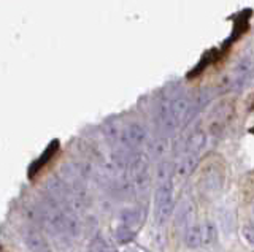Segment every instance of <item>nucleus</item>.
Instances as JSON below:
<instances>
[{
	"label": "nucleus",
	"mask_w": 254,
	"mask_h": 252,
	"mask_svg": "<svg viewBox=\"0 0 254 252\" xmlns=\"http://www.w3.org/2000/svg\"><path fill=\"white\" fill-rule=\"evenodd\" d=\"M197 189L205 197H216L226 183V163L219 157L211 155L203 159L197 168Z\"/></svg>",
	"instance_id": "f257e3e1"
},
{
	"label": "nucleus",
	"mask_w": 254,
	"mask_h": 252,
	"mask_svg": "<svg viewBox=\"0 0 254 252\" xmlns=\"http://www.w3.org/2000/svg\"><path fill=\"white\" fill-rule=\"evenodd\" d=\"M127 173H129L130 183L133 189L140 194H145L151 186V168H149V159L145 154H132L127 165Z\"/></svg>",
	"instance_id": "f03ea898"
},
{
	"label": "nucleus",
	"mask_w": 254,
	"mask_h": 252,
	"mask_svg": "<svg viewBox=\"0 0 254 252\" xmlns=\"http://www.w3.org/2000/svg\"><path fill=\"white\" fill-rule=\"evenodd\" d=\"M173 181L157 184L154 194V220L157 225H164L173 217L175 200H173Z\"/></svg>",
	"instance_id": "7ed1b4c3"
},
{
	"label": "nucleus",
	"mask_w": 254,
	"mask_h": 252,
	"mask_svg": "<svg viewBox=\"0 0 254 252\" xmlns=\"http://www.w3.org/2000/svg\"><path fill=\"white\" fill-rule=\"evenodd\" d=\"M45 192L50 195L62 209L68 211L71 204V199H73V192H71L70 186L61 176L53 175L48 178L45 183Z\"/></svg>",
	"instance_id": "20e7f679"
},
{
	"label": "nucleus",
	"mask_w": 254,
	"mask_h": 252,
	"mask_svg": "<svg viewBox=\"0 0 254 252\" xmlns=\"http://www.w3.org/2000/svg\"><path fill=\"white\" fill-rule=\"evenodd\" d=\"M149 141L146 129L141 124H130L129 127H126L121 135H119L118 145L126 151H135L141 146H145Z\"/></svg>",
	"instance_id": "39448f33"
},
{
	"label": "nucleus",
	"mask_w": 254,
	"mask_h": 252,
	"mask_svg": "<svg viewBox=\"0 0 254 252\" xmlns=\"http://www.w3.org/2000/svg\"><path fill=\"white\" fill-rule=\"evenodd\" d=\"M21 236H22L24 244H26V248L30 252H51L50 241H48L46 235L43 233V230L40 227H35L32 224L24 227Z\"/></svg>",
	"instance_id": "423d86ee"
},
{
	"label": "nucleus",
	"mask_w": 254,
	"mask_h": 252,
	"mask_svg": "<svg viewBox=\"0 0 254 252\" xmlns=\"http://www.w3.org/2000/svg\"><path fill=\"white\" fill-rule=\"evenodd\" d=\"M198 163H200V154L185 151V154H183L178 159V162L175 163L173 178H177L180 181H185V179L190 178L192 175H195Z\"/></svg>",
	"instance_id": "0eeeda50"
},
{
	"label": "nucleus",
	"mask_w": 254,
	"mask_h": 252,
	"mask_svg": "<svg viewBox=\"0 0 254 252\" xmlns=\"http://www.w3.org/2000/svg\"><path fill=\"white\" fill-rule=\"evenodd\" d=\"M195 214H197V208H195L194 200L190 199V197H186V199L181 200L178 208H175L173 220L180 228L185 230L186 227L195 224Z\"/></svg>",
	"instance_id": "6e6552de"
},
{
	"label": "nucleus",
	"mask_w": 254,
	"mask_h": 252,
	"mask_svg": "<svg viewBox=\"0 0 254 252\" xmlns=\"http://www.w3.org/2000/svg\"><path fill=\"white\" fill-rule=\"evenodd\" d=\"M24 214L29 219V222L35 227H45L48 220V208L46 204L38 200V202H30L24 206Z\"/></svg>",
	"instance_id": "1a4fd4ad"
},
{
	"label": "nucleus",
	"mask_w": 254,
	"mask_h": 252,
	"mask_svg": "<svg viewBox=\"0 0 254 252\" xmlns=\"http://www.w3.org/2000/svg\"><path fill=\"white\" fill-rule=\"evenodd\" d=\"M183 243L188 249H198L202 248V228L200 224L195 222L192 225L186 227L183 230Z\"/></svg>",
	"instance_id": "9d476101"
},
{
	"label": "nucleus",
	"mask_w": 254,
	"mask_h": 252,
	"mask_svg": "<svg viewBox=\"0 0 254 252\" xmlns=\"http://www.w3.org/2000/svg\"><path fill=\"white\" fill-rule=\"evenodd\" d=\"M173 171H175V163L170 159H161L157 162L156 170H154L156 184H162V183L173 181Z\"/></svg>",
	"instance_id": "9b49d317"
},
{
	"label": "nucleus",
	"mask_w": 254,
	"mask_h": 252,
	"mask_svg": "<svg viewBox=\"0 0 254 252\" xmlns=\"http://www.w3.org/2000/svg\"><path fill=\"white\" fill-rule=\"evenodd\" d=\"M202 228V246L211 248L218 243V227L211 219H205L200 224Z\"/></svg>",
	"instance_id": "f8f14e48"
},
{
	"label": "nucleus",
	"mask_w": 254,
	"mask_h": 252,
	"mask_svg": "<svg viewBox=\"0 0 254 252\" xmlns=\"http://www.w3.org/2000/svg\"><path fill=\"white\" fill-rule=\"evenodd\" d=\"M148 149H149V152L159 157V159H165V155L169 154L172 151V141L170 138H154V140H151L148 141Z\"/></svg>",
	"instance_id": "ddd939ff"
},
{
	"label": "nucleus",
	"mask_w": 254,
	"mask_h": 252,
	"mask_svg": "<svg viewBox=\"0 0 254 252\" xmlns=\"http://www.w3.org/2000/svg\"><path fill=\"white\" fill-rule=\"evenodd\" d=\"M205 145H206L205 132L203 130H197V132H194L192 135L188 138V141H186V151L200 154L202 149L205 148Z\"/></svg>",
	"instance_id": "4468645a"
},
{
	"label": "nucleus",
	"mask_w": 254,
	"mask_h": 252,
	"mask_svg": "<svg viewBox=\"0 0 254 252\" xmlns=\"http://www.w3.org/2000/svg\"><path fill=\"white\" fill-rule=\"evenodd\" d=\"M242 235L248 244H254V216L246 219L242 225Z\"/></svg>",
	"instance_id": "2eb2a0df"
},
{
	"label": "nucleus",
	"mask_w": 254,
	"mask_h": 252,
	"mask_svg": "<svg viewBox=\"0 0 254 252\" xmlns=\"http://www.w3.org/2000/svg\"><path fill=\"white\" fill-rule=\"evenodd\" d=\"M102 252H115V251H110V249H105V251H102Z\"/></svg>",
	"instance_id": "dca6fc26"
}]
</instances>
